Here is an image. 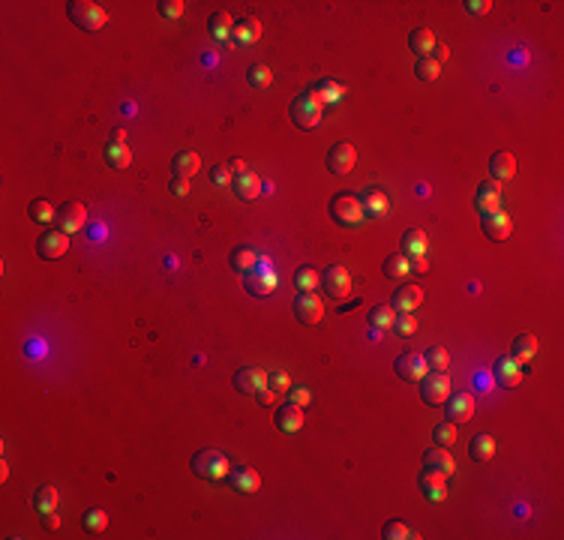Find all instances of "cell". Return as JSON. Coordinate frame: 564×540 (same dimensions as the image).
I'll return each mask as SVG.
<instances>
[{
  "label": "cell",
  "instance_id": "50",
  "mask_svg": "<svg viewBox=\"0 0 564 540\" xmlns=\"http://www.w3.org/2000/svg\"><path fill=\"white\" fill-rule=\"evenodd\" d=\"M288 402H294V405H300V409H306V405L313 402L310 387H291V390H288Z\"/></svg>",
  "mask_w": 564,
  "mask_h": 540
},
{
  "label": "cell",
  "instance_id": "52",
  "mask_svg": "<svg viewBox=\"0 0 564 540\" xmlns=\"http://www.w3.org/2000/svg\"><path fill=\"white\" fill-rule=\"evenodd\" d=\"M489 6H492L489 0H465V9L472 12V16H487Z\"/></svg>",
  "mask_w": 564,
  "mask_h": 540
},
{
  "label": "cell",
  "instance_id": "49",
  "mask_svg": "<svg viewBox=\"0 0 564 540\" xmlns=\"http://www.w3.org/2000/svg\"><path fill=\"white\" fill-rule=\"evenodd\" d=\"M267 387H271L273 394H288V390H291V378L286 372H267Z\"/></svg>",
  "mask_w": 564,
  "mask_h": 540
},
{
  "label": "cell",
  "instance_id": "42",
  "mask_svg": "<svg viewBox=\"0 0 564 540\" xmlns=\"http://www.w3.org/2000/svg\"><path fill=\"white\" fill-rule=\"evenodd\" d=\"M232 27H234V21H232V16H228V12H213L210 21H207V31L217 36V39L232 36Z\"/></svg>",
  "mask_w": 564,
  "mask_h": 540
},
{
  "label": "cell",
  "instance_id": "53",
  "mask_svg": "<svg viewBox=\"0 0 564 540\" xmlns=\"http://www.w3.org/2000/svg\"><path fill=\"white\" fill-rule=\"evenodd\" d=\"M168 189H171V195H190V180H186V178H171Z\"/></svg>",
  "mask_w": 564,
  "mask_h": 540
},
{
  "label": "cell",
  "instance_id": "23",
  "mask_svg": "<svg viewBox=\"0 0 564 540\" xmlns=\"http://www.w3.org/2000/svg\"><path fill=\"white\" fill-rule=\"evenodd\" d=\"M421 303H423V288H418V286L396 288L394 291V301H391V306L396 309V313H414Z\"/></svg>",
  "mask_w": 564,
  "mask_h": 540
},
{
  "label": "cell",
  "instance_id": "9",
  "mask_svg": "<svg viewBox=\"0 0 564 540\" xmlns=\"http://www.w3.org/2000/svg\"><path fill=\"white\" fill-rule=\"evenodd\" d=\"M294 318L300 324H318L325 318V303H321V297L313 294V291H300L294 297Z\"/></svg>",
  "mask_w": 564,
  "mask_h": 540
},
{
  "label": "cell",
  "instance_id": "41",
  "mask_svg": "<svg viewBox=\"0 0 564 540\" xmlns=\"http://www.w3.org/2000/svg\"><path fill=\"white\" fill-rule=\"evenodd\" d=\"M381 537H384V540H418L421 534H414L402 519H391V522H384Z\"/></svg>",
  "mask_w": 564,
  "mask_h": 540
},
{
  "label": "cell",
  "instance_id": "27",
  "mask_svg": "<svg viewBox=\"0 0 564 540\" xmlns=\"http://www.w3.org/2000/svg\"><path fill=\"white\" fill-rule=\"evenodd\" d=\"M232 39L240 45H249V43H259L261 39V21L259 18H237L232 27Z\"/></svg>",
  "mask_w": 564,
  "mask_h": 540
},
{
  "label": "cell",
  "instance_id": "17",
  "mask_svg": "<svg viewBox=\"0 0 564 540\" xmlns=\"http://www.w3.org/2000/svg\"><path fill=\"white\" fill-rule=\"evenodd\" d=\"M480 228H483V234H487L489 240H507L510 232H514V222H510V216L504 210H499V213H483L480 216Z\"/></svg>",
  "mask_w": 564,
  "mask_h": 540
},
{
  "label": "cell",
  "instance_id": "11",
  "mask_svg": "<svg viewBox=\"0 0 564 540\" xmlns=\"http://www.w3.org/2000/svg\"><path fill=\"white\" fill-rule=\"evenodd\" d=\"M244 288L252 297H271L276 291V276L271 270H246L244 274Z\"/></svg>",
  "mask_w": 564,
  "mask_h": 540
},
{
  "label": "cell",
  "instance_id": "13",
  "mask_svg": "<svg viewBox=\"0 0 564 540\" xmlns=\"http://www.w3.org/2000/svg\"><path fill=\"white\" fill-rule=\"evenodd\" d=\"M360 207H364V216L367 220H381L391 210V198H387L384 189L379 186H369L364 195H360Z\"/></svg>",
  "mask_w": 564,
  "mask_h": 540
},
{
  "label": "cell",
  "instance_id": "5",
  "mask_svg": "<svg viewBox=\"0 0 564 540\" xmlns=\"http://www.w3.org/2000/svg\"><path fill=\"white\" fill-rule=\"evenodd\" d=\"M450 396V375L448 372H426L421 378V399L426 405H445V399Z\"/></svg>",
  "mask_w": 564,
  "mask_h": 540
},
{
  "label": "cell",
  "instance_id": "1",
  "mask_svg": "<svg viewBox=\"0 0 564 540\" xmlns=\"http://www.w3.org/2000/svg\"><path fill=\"white\" fill-rule=\"evenodd\" d=\"M66 12H70V21L75 27H82V31H87V33L102 31L105 21H109V12H105L99 4H93V0H72V4L66 6Z\"/></svg>",
  "mask_w": 564,
  "mask_h": 540
},
{
  "label": "cell",
  "instance_id": "35",
  "mask_svg": "<svg viewBox=\"0 0 564 540\" xmlns=\"http://www.w3.org/2000/svg\"><path fill=\"white\" fill-rule=\"evenodd\" d=\"M82 529H85L87 534H102L105 529H109V517H105V510H99V507L85 510V517H82Z\"/></svg>",
  "mask_w": 564,
  "mask_h": 540
},
{
  "label": "cell",
  "instance_id": "33",
  "mask_svg": "<svg viewBox=\"0 0 564 540\" xmlns=\"http://www.w3.org/2000/svg\"><path fill=\"white\" fill-rule=\"evenodd\" d=\"M381 270H384V276H387V279H406V276L411 274V267H408V255H402V252L387 255L384 264H381Z\"/></svg>",
  "mask_w": 564,
  "mask_h": 540
},
{
  "label": "cell",
  "instance_id": "30",
  "mask_svg": "<svg viewBox=\"0 0 564 540\" xmlns=\"http://www.w3.org/2000/svg\"><path fill=\"white\" fill-rule=\"evenodd\" d=\"M468 456L477 459V463H489V459L495 456V438L487 436V432H480V436L472 438V444H468Z\"/></svg>",
  "mask_w": 564,
  "mask_h": 540
},
{
  "label": "cell",
  "instance_id": "39",
  "mask_svg": "<svg viewBox=\"0 0 564 540\" xmlns=\"http://www.w3.org/2000/svg\"><path fill=\"white\" fill-rule=\"evenodd\" d=\"M318 270L313 267V264H303V267H298L294 270V288L298 291H313L315 286H318Z\"/></svg>",
  "mask_w": 564,
  "mask_h": 540
},
{
  "label": "cell",
  "instance_id": "54",
  "mask_svg": "<svg viewBox=\"0 0 564 540\" xmlns=\"http://www.w3.org/2000/svg\"><path fill=\"white\" fill-rule=\"evenodd\" d=\"M43 522H45L48 531H58V529H60V517H58L55 510H51V513H43Z\"/></svg>",
  "mask_w": 564,
  "mask_h": 540
},
{
  "label": "cell",
  "instance_id": "25",
  "mask_svg": "<svg viewBox=\"0 0 564 540\" xmlns=\"http://www.w3.org/2000/svg\"><path fill=\"white\" fill-rule=\"evenodd\" d=\"M495 378H499L501 387H516L519 378H522V363H516L510 355L495 360Z\"/></svg>",
  "mask_w": 564,
  "mask_h": 540
},
{
  "label": "cell",
  "instance_id": "34",
  "mask_svg": "<svg viewBox=\"0 0 564 540\" xmlns=\"http://www.w3.org/2000/svg\"><path fill=\"white\" fill-rule=\"evenodd\" d=\"M102 156H105V166H109V168H126L129 159H132L129 147H126V144H117V141H109V144H105Z\"/></svg>",
  "mask_w": 564,
  "mask_h": 540
},
{
  "label": "cell",
  "instance_id": "16",
  "mask_svg": "<svg viewBox=\"0 0 564 540\" xmlns=\"http://www.w3.org/2000/svg\"><path fill=\"white\" fill-rule=\"evenodd\" d=\"M445 414L450 423H465L474 417V399L468 394H450L445 399Z\"/></svg>",
  "mask_w": 564,
  "mask_h": 540
},
{
  "label": "cell",
  "instance_id": "2",
  "mask_svg": "<svg viewBox=\"0 0 564 540\" xmlns=\"http://www.w3.org/2000/svg\"><path fill=\"white\" fill-rule=\"evenodd\" d=\"M190 465H192V475L201 477V480H222V477H228V468H232V463L225 459V453L213 450V448L198 450Z\"/></svg>",
  "mask_w": 564,
  "mask_h": 540
},
{
  "label": "cell",
  "instance_id": "12",
  "mask_svg": "<svg viewBox=\"0 0 564 540\" xmlns=\"http://www.w3.org/2000/svg\"><path fill=\"white\" fill-rule=\"evenodd\" d=\"M396 375L402 378V382H421V378L429 372L423 355H414V351H408V355H399L396 363H394Z\"/></svg>",
  "mask_w": 564,
  "mask_h": 540
},
{
  "label": "cell",
  "instance_id": "22",
  "mask_svg": "<svg viewBox=\"0 0 564 540\" xmlns=\"http://www.w3.org/2000/svg\"><path fill=\"white\" fill-rule=\"evenodd\" d=\"M232 186H234V195L240 198V201H255L259 198V193H261V178L255 171H244V174H237V178L232 180Z\"/></svg>",
  "mask_w": 564,
  "mask_h": 540
},
{
  "label": "cell",
  "instance_id": "3",
  "mask_svg": "<svg viewBox=\"0 0 564 540\" xmlns=\"http://www.w3.org/2000/svg\"><path fill=\"white\" fill-rule=\"evenodd\" d=\"M330 216L333 222L342 228H354L364 220V207H360V195L354 193H337L330 198Z\"/></svg>",
  "mask_w": 564,
  "mask_h": 540
},
{
  "label": "cell",
  "instance_id": "47",
  "mask_svg": "<svg viewBox=\"0 0 564 540\" xmlns=\"http://www.w3.org/2000/svg\"><path fill=\"white\" fill-rule=\"evenodd\" d=\"M394 330H396L399 336H411L414 330H418V318H414L411 313H396V318H394Z\"/></svg>",
  "mask_w": 564,
  "mask_h": 540
},
{
  "label": "cell",
  "instance_id": "26",
  "mask_svg": "<svg viewBox=\"0 0 564 540\" xmlns=\"http://www.w3.org/2000/svg\"><path fill=\"white\" fill-rule=\"evenodd\" d=\"M423 468H433V471H438V475H453L456 471V463H453V456L448 453V448H429L426 453H423Z\"/></svg>",
  "mask_w": 564,
  "mask_h": 540
},
{
  "label": "cell",
  "instance_id": "38",
  "mask_svg": "<svg viewBox=\"0 0 564 540\" xmlns=\"http://www.w3.org/2000/svg\"><path fill=\"white\" fill-rule=\"evenodd\" d=\"M423 360H426V367L435 369V372H445V369L450 367V355H448L445 345H429L426 355H423Z\"/></svg>",
  "mask_w": 564,
  "mask_h": 540
},
{
  "label": "cell",
  "instance_id": "60",
  "mask_svg": "<svg viewBox=\"0 0 564 540\" xmlns=\"http://www.w3.org/2000/svg\"><path fill=\"white\" fill-rule=\"evenodd\" d=\"M6 477H9V465H6V463H0V480L6 483Z\"/></svg>",
  "mask_w": 564,
  "mask_h": 540
},
{
  "label": "cell",
  "instance_id": "55",
  "mask_svg": "<svg viewBox=\"0 0 564 540\" xmlns=\"http://www.w3.org/2000/svg\"><path fill=\"white\" fill-rule=\"evenodd\" d=\"M228 174H232V171H228V166H217V168H213V183L225 186L228 183Z\"/></svg>",
  "mask_w": 564,
  "mask_h": 540
},
{
  "label": "cell",
  "instance_id": "44",
  "mask_svg": "<svg viewBox=\"0 0 564 540\" xmlns=\"http://www.w3.org/2000/svg\"><path fill=\"white\" fill-rule=\"evenodd\" d=\"M394 318H396V309H394L391 303L375 306L372 313H369V324H372V328H379V330H384V328H394Z\"/></svg>",
  "mask_w": 564,
  "mask_h": 540
},
{
  "label": "cell",
  "instance_id": "51",
  "mask_svg": "<svg viewBox=\"0 0 564 540\" xmlns=\"http://www.w3.org/2000/svg\"><path fill=\"white\" fill-rule=\"evenodd\" d=\"M408 267H411V274H426V270H429L426 252L423 255H408Z\"/></svg>",
  "mask_w": 564,
  "mask_h": 540
},
{
  "label": "cell",
  "instance_id": "48",
  "mask_svg": "<svg viewBox=\"0 0 564 540\" xmlns=\"http://www.w3.org/2000/svg\"><path fill=\"white\" fill-rule=\"evenodd\" d=\"M183 0H159L156 4V9H159V16L163 18H180L183 16Z\"/></svg>",
  "mask_w": 564,
  "mask_h": 540
},
{
  "label": "cell",
  "instance_id": "21",
  "mask_svg": "<svg viewBox=\"0 0 564 540\" xmlns=\"http://www.w3.org/2000/svg\"><path fill=\"white\" fill-rule=\"evenodd\" d=\"M421 490L429 502H445L448 498V483H445V475H438L433 468H423L421 475Z\"/></svg>",
  "mask_w": 564,
  "mask_h": 540
},
{
  "label": "cell",
  "instance_id": "4",
  "mask_svg": "<svg viewBox=\"0 0 564 540\" xmlns=\"http://www.w3.org/2000/svg\"><path fill=\"white\" fill-rule=\"evenodd\" d=\"M318 120H321V105L310 93H298L291 102V124L298 129H315Z\"/></svg>",
  "mask_w": 564,
  "mask_h": 540
},
{
  "label": "cell",
  "instance_id": "7",
  "mask_svg": "<svg viewBox=\"0 0 564 540\" xmlns=\"http://www.w3.org/2000/svg\"><path fill=\"white\" fill-rule=\"evenodd\" d=\"M66 249H70V234L60 232V228H48L36 240V255L45 261L60 259V255H66Z\"/></svg>",
  "mask_w": 564,
  "mask_h": 540
},
{
  "label": "cell",
  "instance_id": "6",
  "mask_svg": "<svg viewBox=\"0 0 564 540\" xmlns=\"http://www.w3.org/2000/svg\"><path fill=\"white\" fill-rule=\"evenodd\" d=\"M85 222H87V207L82 205V201H63V205L58 207V213H55V225L60 228V232H66V234L82 232Z\"/></svg>",
  "mask_w": 564,
  "mask_h": 540
},
{
  "label": "cell",
  "instance_id": "31",
  "mask_svg": "<svg viewBox=\"0 0 564 540\" xmlns=\"http://www.w3.org/2000/svg\"><path fill=\"white\" fill-rule=\"evenodd\" d=\"M537 355V336L534 333H519L516 340H514V357L516 363H528L531 357Z\"/></svg>",
  "mask_w": 564,
  "mask_h": 540
},
{
  "label": "cell",
  "instance_id": "15",
  "mask_svg": "<svg viewBox=\"0 0 564 540\" xmlns=\"http://www.w3.org/2000/svg\"><path fill=\"white\" fill-rule=\"evenodd\" d=\"M261 387H267V372L259 369V367H244L234 372V390H240V394L246 396H255Z\"/></svg>",
  "mask_w": 564,
  "mask_h": 540
},
{
  "label": "cell",
  "instance_id": "20",
  "mask_svg": "<svg viewBox=\"0 0 564 540\" xmlns=\"http://www.w3.org/2000/svg\"><path fill=\"white\" fill-rule=\"evenodd\" d=\"M273 423H276L279 432H298L303 426V409H300V405H294V402L279 405L276 414H273Z\"/></svg>",
  "mask_w": 564,
  "mask_h": 540
},
{
  "label": "cell",
  "instance_id": "8",
  "mask_svg": "<svg viewBox=\"0 0 564 540\" xmlns=\"http://www.w3.org/2000/svg\"><path fill=\"white\" fill-rule=\"evenodd\" d=\"M318 286L325 288V294L342 301V297H348V291H352V276H348V270H345L342 264H330L325 274H321Z\"/></svg>",
  "mask_w": 564,
  "mask_h": 540
},
{
  "label": "cell",
  "instance_id": "46",
  "mask_svg": "<svg viewBox=\"0 0 564 540\" xmlns=\"http://www.w3.org/2000/svg\"><path fill=\"white\" fill-rule=\"evenodd\" d=\"M441 72V63H435L433 58H421L418 66H414V75H418L421 81H435Z\"/></svg>",
  "mask_w": 564,
  "mask_h": 540
},
{
  "label": "cell",
  "instance_id": "37",
  "mask_svg": "<svg viewBox=\"0 0 564 540\" xmlns=\"http://www.w3.org/2000/svg\"><path fill=\"white\" fill-rule=\"evenodd\" d=\"M55 507H58V490L55 486H39V490L33 492V510L51 513Z\"/></svg>",
  "mask_w": 564,
  "mask_h": 540
},
{
  "label": "cell",
  "instance_id": "59",
  "mask_svg": "<svg viewBox=\"0 0 564 540\" xmlns=\"http://www.w3.org/2000/svg\"><path fill=\"white\" fill-rule=\"evenodd\" d=\"M112 141L124 144V141H126V132H124V129H114V132H112Z\"/></svg>",
  "mask_w": 564,
  "mask_h": 540
},
{
  "label": "cell",
  "instance_id": "29",
  "mask_svg": "<svg viewBox=\"0 0 564 540\" xmlns=\"http://www.w3.org/2000/svg\"><path fill=\"white\" fill-rule=\"evenodd\" d=\"M408 48L418 54V58H429V54H433V48H435L433 31H429V27H414L411 36H408Z\"/></svg>",
  "mask_w": 564,
  "mask_h": 540
},
{
  "label": "cell",
  "instance_id": "10",
  "mask_svg": "<svg viewBox=\"0 0 564 540\" xmlns=\"http://www.w3.org/2000/svg\"><path fill=\"white\" fill-rule=\"evenodd\" d=\"M354 162H357L354 144L340 141V144L330 147V153H327V168H330V174H348V171L354 168Z\"/></svg>",
  "mask_w": 564,
  "mask_h": 540
},
{
  "label": "cell",
  "instance_id": "56",
  "mask_svg": "<svg viewBox=\"0 0 564 540\" xmlns=\"http://www.w3.org/2000/svg\"><path fill=\"white\" fill-rule=\"evenodd\" d=\"M448 58H450L448 45H438V43H435V48H433V60H435V63H445Z\"/></svg>",
  "mask_w": 564,
  "mask_h": 540
},
{
  "label": "cell",
  "instance_id": "43",
  "mask_svg": "<svg viewBox=\"0 0 564 540\" xmlns=\"http://www.w3.org/2000/svg\"><path fill=\"white\" fill-rule=\"evenodd\" d=\"M246 81H249V87H255V90H264V87H271L273 75H271V70H267L264 63H252L249 70H246Z\"/></svg>",
  "mask_w": 564,
  "mask_h": 540
},
{
  "label": "cell",
  "instance_id": "40",
  "mask_svg": "<svg viewBox=\"0 0 564 540\" xmlns=\"http://www.w3.org/2000/svg\"><path fill=\"white\" fill-rule=\"evenodd\" d=\"M228 264H232V270H252L255 267V252L249 247H234L232 252H228Z\"/></svg>",
  "mask_w": 564,
  "mask_h": 540
},
{
  "label": "cell",
  "instance_id": "36",
  "mask_svg": "<svg viewBox=\"0 0 564 540\" xmlns=\"http://www.w3.org/2000/svg\"><path fill=\"white\" fill-rule=\"evenodd\" d=\"M55 207L48 205L45 198H33L31 205H28V216H31V222H39V225H48V222H55Z\"/></svg>",
  "mask_w": 564,
  "mask_h": 540
},
{
  "label": "cell",
  "instance_id": "14",
  "mask_svg": "<svg viewBox=\"0 0 564 540\" xmlns=\"http://www.w3.org/2000/svg\"><path fill=\"white\" fill-rule=\"evenodd\" d=\"M501 183L499 180H483L477 186V195H474V205L480 213H499L501 210Z\"/></svg>",
  "mask_w": 564,
  "mask_h": 540
},
{
  "label": "cell",
  "instance_id": "32",
  "mask_svg": "<svg viewBox=\"0 0 564 540\" xmlns=\"http://www.w3.org/2000/svg\"><path fill=\"white\" fill-rule=\"evenodd\" d=\"M399 247H402V249H399L402 255H423L426 247H429V240H426V234L421 232V228H411V232L402 234Z\"/></svg>",
  "mask_w": 564,
  "mask_h": 540
},
{
  "label": "cell",
  "instance_id": "45",
  "mask_svg": "<svg viewBox=\"0 0 564 540\" xmlns=\"http://www.w3.org/2000/svg\"><path fill=\"white\" fill-rule=\"evenodd\" d=\"M433 438H435V448H453V441H456V423H450V421L438 423L433 429Z\"/></svg>",
  "mask_w": 564,
  "mask_h": 540
},
{
  "label": "cell",
  "instance_id": "24",
  "mask_svg": "<svg viewBox=\"0 0 564 540\" xmlns=\"http://www.w3.org/2000/svg\"><path fill=\"white\" fill-rule=\"evenodd\" d=\"M489 174H492V180H499V183H504V180L514 178V174H516V159H514V153H510V151L492 153V159H489Z\"/></svg>",
  "mask_w": 564,
  "mask_h": 540
},
{
  "label": "cell",
  "instance_id": "19",
  "mask_svg": "<svg viewBox=\"0 0 564 540\" xmlns=\"http://www.w3.org/2000/svg\"><path fill=\"white\" fill-rule=\"evenodd\" d=\"M306 93H310V97H313L321 108H325V105H337V102L345 97V87L337 85L333 78H321V81H315V85L306 90Z\"/></svg>",
  "mask_w": 564,
  "mask_h": 540
},
{
  "label": "cell",
  "instance_id": "18",
  "mask_svg": "<svg viewBox=\"0 0 564 540\" xmlns=\"http://www.w3.org/2000/svg\"><path fill=\"white\" fill-rule=\"evenodd\" d=\"M228 483H232L237 492H259L261 490V475L249 465H232L228 468Z\"/></svg>",
  "mask_w": 564,
  "mask_h": 540
},
{
  "label": "cell",
  "instance_id": "28",
  "mask_svg": "<svg viewBox=\"0 0 564 540\" xmlns=\"http://www.w3.org/2000/svg\"><path fill=\"white\" fill-rule=\"evenodd\" d=\"M198 168H201V159H198L195 151H180L178 156L171 159V174H174V178H186V180H190L192 174H198Z\"/></svg>",
  "mask_w": 564,
  "mask_h": 540
},
{
  "label": "cell",
  "instance_id": "57",
  "mask_svg": "<svg viewBox=\"0 0 564 540\" xmlns=\"http://www.w3.org/2000/svg\"><path fill=\"white\" fill-rule=\"evenodd\" d=\"M255 396H259V402H261V405H273V399H276V394H273L271 387H261Z\"/></svg>",
  "mask_w": 564,
  "mask_h": 540
},
{
  "label": "cell",
  "instance_id": "58",
  "mask_svg": "<svg viewBox=\"0 0 564 540\" xmlns=\"http://www.w3.org/2000/svg\"><path fill=\"white\" fill-rule=\"evenodd\" d=\"M225 166H228V171H232L234 178H237V174H244V171H246V162H244V159H232V162H225Z\"/></svg>",
  "mask_w": 564,
  "mask_h": 540
}]
</instances>
